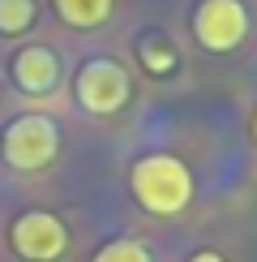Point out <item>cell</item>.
<instances>
[{"mask_svg": "<svg viewBox=\"0 0 257 262\" xmlns=\"http://www.w3.org/2000/svg\"><path fill=\"white\" fill-rule=\"evenodd\" d=\"M35 21V0H0V35H21Z\"/></svg>", "mask_w": 257, "mask_h": 262, "instance_id": "obj_9", "label": "cell"}, {"mask_svg": "<svg viewBox=\"0 0 257 262\" xmlns=\"http://www.w3.org/2000/svg\"><path fill=\"white\" fill-rule=\"evenodd\" d=\"M94 262H150V249L142 241H112L94 254Z\"/></svg>", "mask_w": 257, "mask_h": 262, "instance_id": "obj_10", "label": "cell"}, {"mask_svg": "<svg viewBox=\"0 0 257 262\" xmlns=\"http://www.w3.org/2000/svg\"><path fill=\"white\" fill-rule=\"evenodd\" d=\"M73 95H78V103L90 116L120 112V107L128 103V73H124V64H116L107 56L86 60L82 73H78V82H73Z\"/></svg>", "mask_w": 257, "mask_h": 262, "instance_id": "obj_3", "label": "cell"}, {"mask_svg": "<svg viewBox=\"0 0 257 262\" xmlns=\"http://www.w3.org/2000/svg\"><path fill=\"white\" fill-rule=\"evenodd\" d=\"M189 262H227V258H223V254H214V249H201V254H193Z\"/></svg>", "mask_w": 257, "mask_h": 262, "instance_id": "obj_11", "label": "cell"}, {"mask_svg": "<svg viewBox=\"0 0 257 262\" xmlns=\"http://www.w3.org/2000/svg\"><path fill=\"white\" fill-rule=\"evenodd\" d=\"M137 60H142V69H150L155 78H163V73L176 69V48H171L163 35H142V43H137Z\"/></svg>", "mask_w": 257, "mask_h": 262, "instance_id": "obj_8", "label": "cell"}, {"mask_svg": "<svg viewBox=\"0 0 257 262\" xmlns=\"http://www.w3.org/2000/svg\"><path fill=\"white\" fill-rule=\"evenodd\" d=\"M193 35L206 52H232L249 35V9L240 0H201L193 13Z\"/></svg>", "mask_w": 257, "mask_h": 262, "instance_id": "obj_4", "label": "cell"}, {"mask_svg": "<svg viewBox=\"0 0 257 262\" xmlns=\"http://www.w3.org/2000/svg\"><path fill=\"white\" fill-rule=\"evenodd\" d=\"M13 82H17L26 95L52 91V86L60 82V60H56V52H52V48H39V43L21 48L17 56H13Z\"/></svg>", "mask_w": 257, "mask_h": 262, "instance_id": "obj_6", "label": "cell"}, {"mask_svg": "<svg viewBox=\"0 0 257 262\" xmlns=\"http://www.w3.org/2000/svg\"><path fill=\"white\" fill-rule=\"evenodd\" d=\"M0 150H5V163L17 172H39L56 159L60 150V129L52 116H39V112H26L17 121L5 125L0 134Z\"/></svg>", "mask_w": 257, "mask_h": 262, "instance_id": "obj_2", "label": "cell"}, {"mask_svg": "<svg viewBox=\"0 0 257 262\" xmlns=\"http://www.w3.org/2000/svg\"><path fill=\"white\" fill-rule=\"evenodd\" d=\"M9 241H13V254L26 262H56L69 249V228L47 211H26L13 220Z\"/></svg>", "mask_w": 257, "mask_h": 262, "instance_id": "obj_5", "label": "cell"}, {"mask_svg": "<svg viewBox=\"0 0 257 262\" xmlns=\"http://www.w3.org/2000/svg\"><path fill=\"white\" fill-rule=\"evenodd\" d=\"M253 138H257V116H253Z\"/></svg>", "mask_w": 257, "mask_h": 262, "instance_id": "obj_12", "label": "cell"}, {"mask_svg": "<svg viewBox=\"0 0 257 262\" xmlns=\"http://www.w3.org/2000/svg\"><path fill=\"white\" fill-rule=\"evenodd\" d=\"M133 198L150 215H180L193 198V177L176 155H146L133 163Z\"/></svg>", "mask_w": 257, "mask_h": 262, "instance_id": "obj_1", "label": "cell"}, {"mask_svg": "<svg viewBox=\"0 0 257 262\" xmlns=\"http://www.w3.org/2000/svg\"><path fill=\"white\" fill-rule=\"evenodd\" d=\"M52 5H56V13L69 21V26L94 30V26H103V21L112 17L116 0H52Z\"/></svg>", "mask_w": 257, "mask_h": 262, "instance_id": "obj_7", "label": "cell"}]
</instances>
